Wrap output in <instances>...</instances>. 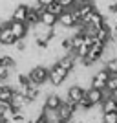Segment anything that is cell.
I'll use <instances>...</instances> for the list:
<instances>
[{
    "mask_svg": "<svg viewBox=\"0 0 117 123\" xmlns=\"http://www.w3.org/2000/svg\"><path fill=\"white\" fill-rule=\"evenodd\" d=\"M104 48H106V44L95 39V42L88 48V53L82 57L81 64L88 68V66H92V64H95V62H99V61L102 59V55H104Z\"/></svg>",
    "mask_w": 117,
    "mask_h": 123,
    "instance_id": "1",
    "label": "cell"
},
{
    "mask_svg": "<svg viewBox=\"0 0 117 123\" xmlns=\"http://www.w3.org/2000/svg\"><path fill=\"white\" fill-rule=\"evenodd\" d=\"M77 103H71V101H62L61 107L57 108V116H59V121H68V119H73L77 116Z\"/></svg>",
    "mask_w": 117,
    "mask_h": 123,
    "instance_id": "2",
    "label": "cell"
},
{
    "mask_svg": "<svg viewBox=\"0 0 117 123\" xmlns=\"http://www.w3.org/2000/svg\"><path fill=\"white\" fill-rule=\"evenodd\" d=\"M28 75H29V81L33 83V85L42 86V85L48 83V79H50V70H48L46 66H33L29 72H28Z\"/></svg>",
    "mask_w": 117,
    "mask_h": 123,
    "instance_id": "3",
    "label": "cell"
},
{
    "mask_svg": "<svg viewBox=\"0 0 117 123\" xmlns=\"http://www.w3.org/2000/svg\"><path fill=\"white\" fill-rule=\"evenodd\" d=\"M50 70V79H48V83H51L53 86H61V85H64L68 79V72L66 70H62L59 64H53L51 68H48Z\"/></svg>",
    "mask_w": 117,
    "mask_h": 123,
    "instance_id": "4",
    "label": "cell"
},
{
    "mask_svg": "<svg viewBox=\"0 0 117 123\" xmlns=\"http://www.w3.org/2000/svg\"><path fill=\"white\" fill-rule=\"evenodd\" d=\"M9 28H11V33H13V37L17 41L18 39H26L31 31V28L26 22H18V20H9Z\"/></svg>",
    "mask_w": 117,
    "mask_h": 123,
    "instance_id": "5",
    "label": "cell"
},
{
    "mask_svg": "<svg viewBox=\"0 0 117 123\" xmlns=\"http://www.w3.org/2000/svg\"><path fill=\"white\" fill-rule=\"evenodd\" d=\"M57 24H61L62 28H75L77 24H79V18L75 17V13H73V9H64L61 13V15L57 17Z\"/></svg>",
    "mask_w": 117,
    "mask_h": 123,
    "instance_id": "6",
    "label": "cell"
},
{
    "mask_svg": "<svg viewBox=\"0 0 117 123\" xmlns=\"http://www.w3.org/2000/svg\"><path fill=\"white\" fill-rule=\"evenodd\" d=\"M15 41L17 39L13 37V33H11L9 22L2 20V26H0V44H2V46H13Z\"/></svg>",
    "mask_w": 117,
    "mask_h": 123,
    "instance_id": "7",
    "label": "cell"
},
{
    "mask_svg": "<svg viewBox=\"0 0 117 123\" xmlns=\"http://www.w3.org/2000/svg\"><path fill=\"white\" fill-rule=\"evenodd\" d=\"M84 94H86V88L82 86L81 83H75V85H71V86L68 88V101L79 103L82 98H84Z\"/></svg>",
    "mask_w": 117,
    "mask_h": 123,
    "instance_id": "8",
    "label": "cell"
},
{
    "mask_svg": "<svg viewBox=\"0 0 117 123\" xmlns=\"http://www.w3.org/2000/svg\"><path fill=\"white\" fill-rule=\"evenodd\" d=\"M57 64L62 68V70H66L68 74H71L75 70V61H73V53H62L59 59H57Z\"/></svg>",
    "mask_w": 117,
    "mask_h": 123,
    "instance_id": "9",
    "label": "cell"
},
{
    "mask_svg": "<svg viewBox=\"0 0 117 123\" xmlns=\"http://www.w3.org/2000/svg\"><path fill=\"white\" fill-rule=\"evenodd\" d=\"M86 99H90V103L92 105H101V101L104 99V96H106V92L104 90H97V88H93V86H90V88H86Z\"/></svg>",
    "mask_w": 117,
    "mask_h": 123,
    "instance_id": "10",
    "label": "cell"
},
{
    "mask_svg": "<svg viewBox=\"0 0 117 123\" xmlns=\"http://www.w3.org/2000/svg\"><path fill=\"white\" fill-rule=\"evenodd\" d=\"M101 112H117V99L112 98V94H106L101 101Z\"/></svg>",
    "mask_w": 117,
    "mask_h": 123,
    "instance_id": "11",
    "label": "cell"
},
{
    "mask_svg": "<svg viewBox=\"0 0 117 123\" xmlns=\"http://www.w3.org/2000/svg\"><path fill=\"white\" fill-rule=\"evenodd\" d=\"M62 99L57 96V94H50V96H46V99H44V105H42V108H46V110H57V108L61 107Z\"/></svg>",
    "mask_w": 117,
    "mask_h": 123,
    "instance_id": "12",
    "label": "cell"
},
{
    "mask_svg": "<svg viewBox=\"0 0 117 123\" xmlns=\"http://www.w3.org/2000/svg\"><path fill=\"white\" fill-rule=\"evenodd\" d=\"M28 9H29V6H26V4H18L15 9H13V13H11V20L24 22V20H26V15H28Z\"/></svg>",
    "mask_w": 117,
    "mask_h": 123,
    "instance_id": "13",
    "label": "cell"
},
{
    "mask_svg": "<svg viewBox=\"0 0 117 123\" xmlns=\"http://www.w3.org/2000/svg\"><path fill=\"white\" fill-rule=\"evenodd\" d=\"M39 17H40V22L44 26H48V28H53V26H57V22H59V20H57V17L53 15V13H50V11H46V9L42 11Z\"/></svg>",
    "mask_w": 117,
    "mask_h": 123,
    "instance_id": "14",
    "label": "cell"
},
{
    "mask_svg": "<svg viewBox=\"0 0 117 123\" xmlns=\"http://www.w3.org/2000/svg\"><path fill=\"white\" fill-rule=\"evenodd\" d=\"M24 22L29 26V28H33L35 24H39V22H40V17H39V13H37V11L33 9L31 6H29V9H28V15H26V20H24Z\"/></svg>",
    "mask_w": 117,
    "mask_h": 123,
    "instance_id": "15",
    "label": "cell"
},
{
    "mask_svg": "<svg viewBox=\"0 0 117 123\" xmlns=\"http://www.w3.org/2000/svg\"><path fill=\"white\" fill-rule=\"evenodd\" d=\"M0 66L7 68V70H13L17 66V61L13 55H0Z\"/></svg>",
    "mask_w": 117,
    "mask_h": 123,
    "instance_id": "16",
    "label": "cell"
},
{
    "mask_svg": "<svg viewBox=\"0 0 117 123\" xmlns=\"http://www.w3.org/2000/svg\"><path fill=\"white\" fill-rule=\"evenodd\" d=\"M104 68L110 72V75H115V74H117V55H115V57H110V59H106V64H104Z\"/></svg>",
    "mask_w": 117,
    "mask_h": 123,
    "instance_id": "17",
    "label": "cell"
},
{
    "mask_svg": "<svg viewBox=\"0 0 117 123\" xmlns=\"http://www.w3.org/2000/svg\"><path fill=\"white\" fill-rule=\"evenodd\" d=\"M59 50L62 51V53H73V44H71V39H61V46H59Z\"/></svg>",
    "mask_w": 117,
    "mask_h": 123,
    "instance_id": "18",
    "label": "cell"
},
{
    "mask_svg": "<svg viewBox=\"0 0 117 123\" xmlns=\"http://www.w3.org/2000/svg\"><path fill=\"white\" fill-rule=\"evenodd\" d=\"M46 11H50V13H53L55 17H59L62 11H64V7H62V6L55 0V2H51V4H48V6H46Z\"/></svg>",
    "mask_w": 117,
    "mask_h": 123,
    "instance_id": "19",
    "label": "cell"
},
{
    "mask_svg": "<svg viewBox=\"0 0 117 123\" xmlns=\"http://www.w3.org/2000/svg\"><path fill=\"white\" fill-rule=\"evenodd\" d=\"M13 46L17 48V51H20V53L28 51V48H29V44H28V37H26V39H18V41H15Z\"/></svg>",
    "mask_w": 117,
    "mask_h": 123,
    "instance_id": "20",
    "label": "cell"
},
{
    "mask_svg": "<svg viewBox=\"0 0 117 123\" xmlns=\"http://www.w3.org/2000/svg\"><path fill=\"white\" fill-rule=\"evenodd\" d=\"M93 107H95V105H92V103H90V99H86V96H84V98H82L81 101L77 103V108H79V110H84V112L92 110Z\"/></svg>",
    "mask_w": 117,
    "mask_h": 123,
    "instance_id": "21",
    "label": "cell"
},
{
    "mask_svg": "<svg viewBox=\"0 0 117 123\" xmlns=\"http://www.w3.org/2000/svg\"><path fill=\"white\" fill-rule=\"evenodd\" d=\"M101 123H117V112H104L101 116Z\"/></svg>",
    "mask_w": 117,
    "mask_h": 123,
    "instance_id": "22",
    "label": "cell"
},
{
    "mask_svg": "<svg viewBox=\"0 0 117 123\" xmlns=\"http://www.w3.org/2000/svg\"><path fill=\"white\" fill-rule=\"evenodd\" d=\"M90 86L97 88V90H104V88H106V81H102V79H97V77H92V81H90Z\"/></svg>",
    "mask_w": 117,
    "mask_h": 123,
    "instance_id": "23",
    "label": "cell"
},
{
    "mask_svg": "<svg viewBox=\"0 0 117 123\" xmlns=\"http://www.w3.org/2000/svg\"><path fill=\"white\" fill-rule=\"evenodd\" d=\"M93 77H97V79H102V81H108L110 79V72H108L106 68H101L99 72H95V75Z\"/></svg>",
    "mask_w": 117,
    "mask_h": 123,
    "instance_id": "24",
    "label": "cell"
},
{
    "mask_svg": "<svg viewBox=\"0 0 117 123\" xmlns=\"http://www.w3.org/2000/svg\"><path fill=\"white\" fill-rule=\"evenodd\" d=\"M29 75L28 74H18L17 75V85H29Z\"/></svg>",
    "mask_w": 117,
    "mask_h": 123,
    "instance_id": "25",
    "label": "cell"
},
{
    "mask_svg": "<svg viewBox=\"0 0 117 123\" xmlns=\"http://www.w3.org/2000/svg\"><path fill=\"white\" fill-rule=\"evenodd\" d=\"M64 9H73L75 7V0H57Z\"/></svg>",
    "mask_w": 117,
    "mask_h": 123,
    "instance_id": "26",
    "label": "cell"
},
{
    "mask_svg": "<svg viewBox=\"0 0 117 123\" xmlns=\"http://www.w3.org/2000/svg\"><path fill=\"white\" fill-rule=\"evenodd\" d=\"M37 123H50V121L46 119V116H44V112H40L39 116H37Z\"/></svg>",
    "mask_w": 117,
    "mask_h": 123,
    "instance_id": "27",
    "label": "cell"
},
{
    "mask_svg": "<svg viewBox=\"0 0 117 123\" xmlns=\"http://www.w3.org/2000/svg\"><path fill=\"white\" fill-rule=\"evenodd\" d=\"M42 6H48V4H51V2H55V0H39Z\"/></svg>",
    "mask_w": 117,
    "mask_h": 123,
    "instance_id": "28",
    "label": "cell"
},
{
    "mask_svg": "<svg viewBox=\"0 0 117 123\" xmlns=\"http://www.w3.org/2000/svg\"><path fill=\"white\" fill-rule=\"evenodd\" d=\"M0 123H9V119L6 118V116H2V114H0Z\"/></svg>",
    "mask_w": 117,
    "mask_h": 123,
    "instance_id": "29",
    "label": "cell"
},
{
    "mask_svg": "<svg viewBox=\"0 0 117 123\" xmlns=\"http://www.w3.org/2000/svg\"><path fill=\"white\" fill-rule=\"evenodd\" d=\"M110 94H112V98H115V99H117V88H115V90H112Z\"/></svg>",
    "mask_w": 117,
    "mask_h": 123,
    "instance_id": "30",
    "label": "cell"
},
{
    "mask_svg": "<svg viewBox=\"0 0 117 123\" xmlns=\"http://www.w3.org/2000/svg\"><path fill=\"white\" fill-rule=\"evenodd\" d=\"M82 2H90V0H75V6L77 4H82Z\"/></svg>",
    "mask_w": 117,
    "mask_h": 123,
    "instance_id": "31",
    "label": "cell"
},
{
    "mask_svg": "<svg viewBox=\"0 0 117 123\" xmlns=\"http://www.w3.org/2000/svg\"><path fill=\"white\" fill-rule=\"evenodd\" d=\"M57 123H64V121H57Z\"/></svg>",
    "mask_w": 117,
    "mask_h": 123,
    "instance_id": "32",
    "label": "cell"
}]
</instances>
